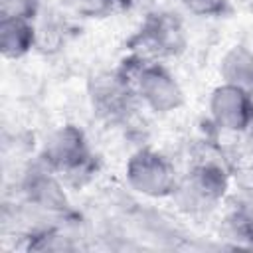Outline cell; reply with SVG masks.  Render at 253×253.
I'll use <instances>...</instances> for the list:
<instances>
[{"label":"cell","mask_w":253,"mask_h":253,"mask_svg":"<svg viewBox=\"0 0 253 253\" xmlns=\"http://www.w3.org/2000/svg\"><path fill=\"white\" fill-rule=\"evenodd\" d=\"M38 158L73 188H81L97 176V156L87 132L75 123H61L51 128L40 146Z\"/></svg>","instance_id":"1"},{"label":"cell","mask_w":253,"mask_h":253,"mask_svg":"<svg viewBox=\"0 0 253 253\" xmlns=\"http://www.w3.org/2000/svg\"><path fill=\"white\" fill-rule=\"evenodd\" d=\"M121 69L128 75L136 99L146 111L154 115H170L184 107V87L164 61L132 51L130 57L123 61Z\"/></svg>","instance_id":"2"},{"label":"cell","mask_w":253,"mask_h":253,"mask_svg":"<svg viewBox=\"0 0 253 253\" xmlns=\"http://www.w3.org/2000/svg\"><path fill=\"white\" fill-rule=\"evenodd\" d=\"M231 176L223 160L215 156L198 158L178 178L172 202L188 215H206L227 200Z\"/></svg>","instance_id":"3"},{"label":"cell","mask_w":253,"mask_h":253,"mask_svg":"<svg viewBox=\"0 0 253 253\" xmlns=\"http://www.w3.org/2000/svg\"><path fill=\"white\" fill-rule=\"evenodd\" d=\"M178 170L174 162L160 150L142 146L134 150L125 164V182L126 186L148 200H166L172 198L178 186Z\"/></svg>","instance_id":"4"},{"label":"cell","mask_w":253,"mask_h":253,"mask_svg":"<svg viewBox=\"0 0 253 253\" xmlns=\"http://www.w3.org/2000/svg\"><path fill=\"white\" fill-rule=\"evenodd\" d=\"M87 97L93 115L107 125H123L140 107L128 75L117 67L99 71L89 79Z\"/></svg>","instance_id":"5"},{"label":"cell","mask_w":253,"mask_h":253,"mask_svg":"<svg viewBox=\"0 0 253 253\" xmlns=\"http://www.w3.org/2000/svg\"><path fill=\"white\" fill-rule=\"evenodd\" d=\"M132 51L152 59H174L180 57L188 47V30L178 12L154 10L142 20L134 34Z\"/></svg>","instance_id":"6"},{"label":"cell","mask_w":253,"mask_h":253,"mask_svg":"<svg viewBox=\"0 0 253 253\" xmlns=\"http://www.w3.org/2000/svg\"><path fill=\"white\" fill-rule=\"evenodd\" d=\"M65 186L67 184L63 182V178L47 168L40 158L28 164L20 178V192L24 204L32 208V211L47 219H65L71 213Z\"/></svg>","instance_id":"7"},{"label":"cell","mask_w":253,"mask_h":253,"mask_svg":"<svg viewBox=\"0 0 253 253\" xmlns=\"http://www.w3.org/2000/svg\"><path fill=\"white\" fill-rule=\"evenodd\" d=\"M208 115L223 134H249L253 126V95L219 81L208 97Z\"/></svg>","instance_id":"8"},{"label":"cell","mask_w":253,"mask_h":253,"mask_svg":"<svg viewBox=\"0 0 253 253\" xmlns=\"http://www.w3.org/2000/svg\"><path fill=\"white\" fill-rule=\"evenodd\" d=\"M40 43L36 20L0 16V53L6 61L24 59Z\"/></svg>","instance_id":"9"},{"label":"cell","mask_w":253,"mask_h":253,"mask_svg":"<svg viewBox=\"0 0 253 253\" xmlns=\"http://www.w3.org/2000/svg\"><path fill=\"white\" fill-rule=\"evenodd\" d=\"M219 81L239 87L253 95V49L245 43H235L223 51L217 63Z\"/></svg>","instance_id":"10"},{"label":"cell","mask_w":253,"mask_h":253,"mask_svg":"<svg viewBox=\"0 0 253 253\" xmlns=\"http://www.w3.org/2000/svg\"><path fill=\"white\" fill-rule=\"evenodd\" d=\"M223 231L237 247L253 249V208L247 204L233 206L223 217Z\"/></svg>","instance_id":"11"},{"label":"cell","mask_w":253,"mask_h":253,"mask_svg":"<svg viewBox=\"0 0 253 253\" xmlns=\"http://www.w3.org/2000/svg\"><path fill=\"white\" fill-rule=\"evenodd\" d=\"M176 4L196 18H223L229 12V0H176Z\"/></svg>","instance_id":"12"},{"label":"cell","mask_w":253,"mask_h":253,"mask_svg":"<svg viewBox=\"0 0 253 253\" xmlns=\"http://www.w3.org/2000/svg\"><path fill=\"white\" fill-rule=\"evenodd\" d=\"M69 10L85 20H101L111 16L119 4L117 0H67Z\"/></svg>","instance_id":"13"},{"label":"cell","mask_w":253,"mask_h":253,"mask_svg":"<svg viewBox=\"0 0 253 253\" xmlns=\"http://www.w3.org/2000/svg\"><path fill=\"white\" fill-rule=\"evenodd\" d=\"M43 0H0V16L36 20L42 12Z\"/></svg>","instance_id":"14"},{"label":"cell","mask_w":253,"mask_h":253,"mask_svg":"<svg viewBox=\"0 0 253 253\" xmlns=\"http://www.w3.org/2000/svg\"><path fill=\"white\" fill-rule=\"evenodd\" d=\"M119 8H134V6H140L142 0H117Z\"/></svg>","instance_id":"15"},{"label":"cell","mask_w":253,"mask_h":253,"mask_svg":"<svg viewBox=\"0 0 253 253\" xmlns=\"http://www.w3.org/2000/svg\"><path fill=\"white\" fill-rule=\"evenodd\" d=\"M249 136H251V138H253V126H251V130H249Z\"/></svg>","instance_id":"16"},{"label":"cell","mask_w":253,"mask_h":253,"mask_svg":"<svg viewBox=\"0 0 253 253\" xmlns=\"http://www.w3.org/2000/svg\"><path fill=\"white\" fill-rule=\"evenodd\" d=\"M251 180H253V162H251Z\"/></svg>","instance_id":"17"}]
</instances>
